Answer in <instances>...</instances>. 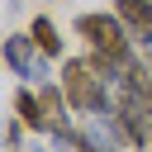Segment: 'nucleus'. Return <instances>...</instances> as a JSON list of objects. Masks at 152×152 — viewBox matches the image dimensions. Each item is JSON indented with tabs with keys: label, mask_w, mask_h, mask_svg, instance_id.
<instances>
[{
	"label": "nucleus",
	"mask_w": 152,
	"mask_h": 152,
	"mask_svg": "<svg viewBox=\"0 0 152 152\" xmlns=\"http://www.w3.org/2000/svg\"><path fill=\"white\" fill-rule=\"evenodd\" d=\"M57 81H62V90H66V100H71V109L86 119V114H104L109 104H114V86H109V76L95 66V57L86 52V57H66L62 62V71H57Z\"/></svg>",
	"instance_id": "obj_1"
},
{
	"label": "nucleus",
	"mask_w": 152,
	"mask_h": 152,
	"mask_svg": "<svg viewBox=\"0 0 152 152\" xmlns=\"http://www.w3.org/2000/svg\"><path fill=\"white\" fill-rule=\"evenodd\" d=\"M76 38H86V48L90 52H100V57H109V62H128L133 52H138V43H133V33H128V24L114 14V10H86V14H76Z\"/></svg>",
	"instance_id": "obj_2"
},
{
	"label": "nucleus",
	"mask_w": 152,
	"mask_h": 152,
	"mask_svg": "<svg viewBox=\"0 0 152 152\" xmlns=\"http://www.w3.org/2000/svg\"><path fill=\"white\" fill-rule=\"evenodd\" d=\"M48 62H52V57L33 43V33H10V38H5V66H10L14 76H24L28 86H43V81L52 76Z\"/></svg>",
	"instance_id": "obj_3"
},
{
	"label": "nucleus",
	"mask_w": 152,
	"mask_h": 152,
	"mask_svg": "<svg viewBox=\"0 0 152 152\" xmlns=\"http://www.w3.org/2000/svg\"><path fill=\"white\" fill-rule=\"evenodd\" d=\"M124 24H128V33H133V43L147 52L152 48V0H114L109 5Z\"/></svg>",
	"instance_id": "obj_4"
},
{
	"label": "nucleus",
	"mask_w": 152,
	"mask_h": 152,
	"mask_svg": "<svg viewBox=\"0 0 152 152\" xmlns=\"http://www.w3.org/2000/svg\"><path fill=\"white\" fill-rule=\"evenodd\" d=\"M14 114L24 119L28 133H48V128H52V124H48V109H43V95H38V86H28V81L14 90Z\"/></svg>",
	"instance_id": "obj_5"
},
{
	"label": "nucleus",
	"mask_w": 152,
	"mask_h": 152,
	"mask_svg": "<svg viewBox=\"0 0 152 152\" xmlns=\"http://www.w3.org/2000/svg\"><path fill=\"white\" fill-rule=\"evenodd\" d=\"M28 33H33V43H38V48H43L48 57H62V33H57V24H52L48 14H33Z\"/></svg>",
	"instance_id": "obj_6"
},
{
	"label": "nucleus",
	"mask_w": 152,
	"mask_h": 152,
	"mask_svg": "<svg viewBox=\"0 0 152 152\" xmlns=\"http://www.w3.org/2000/svg\"><path fill=\"white\" fill-rule=\"evenodd\" d=\"M24 133H28V128H24V119L14 114V119L5 124V152H24Z\"/></svg>",
	"instance_id": "obj_7"
}]
</instances>
